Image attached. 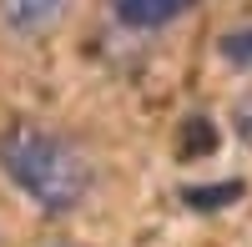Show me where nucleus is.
<instances>
[{"label": "nucleus", "mask_w": 252, "mask_h": 247, "mask_svg": "<svg viewBox=\"0 0 252 247\" xmlns=\"http://www.w3.org/2000/svg\"><path fill=\"white\" fill-rule=\"evenodd\" d=\"M242 197V182H212V187H182V202L197 212H217V207H232V202Z\"/></svg>", "instance_id": "nucleus-5"}, {"label": "nucleus", "mask_w": 252, "mask_h": 247, "mask_svg": "<svg viewBox=\"0 0 252 247\" xmlns=\"http://www.w3.org/2000/svg\"><path fill=\"white\" fill-rule=\"evenodd\" d=\"M217 51H222V61H227V66L252 71V26H242V31H227V35L217 40Z\"/></svg>", "instance_id": "nucleus-6"}, {"label": "nucleus", "mask_w": 252, "mask_h": 247, "mask_svg": "<svg viewBox=\"0 0 252 247\" xmlns=\"http://www.w3.org/2000/svg\"><path fill=\"white\" fill-rule=\"evenodd\" d=\"M232 126H237V136H242V147H252V91L237 101V111H232Z\"/></svg>", "instance_id": "nucleus-7"}, {"label": "nucleus", "mask_w": 252, "mask_h": 247, "mask_svg": "<svg viewBox=\"0 0 252 247\" xmlns=\"http://www.w3.org/2000/svg\"><path fill=\"white\" fill-rule=\"evenodd\" d=\"M71 15V0H0V26L15 35H51Z\"/></svg>", "instance_id": "nucleus-2"}, {"label": "nucleus", "mask_w": 252, "mask_h": 247, "mask_svg": "<svg viewBox=\"0 0 252 247\" xmlns=\"http://www.w3.org/2000/svg\"><path fill=\"white\" fill-rule=\"evenodd\" d=\"M217 152V126L207 116H187L182 121V136H177V156L182 161H197V156H212Z\"/></svg>", "instance_id": "nucleus-4"}, {"label": "nucleus", "mask_w": 252, "mask_h": 247, "mask_svg": "<svg viewBox=\"0 0 252 247\" xmlns=\"http://www.w3.org/2000/svg\"><path fill=\"white\" fill-rule=\"evenodd\" d=\"M0 172H5L20 192L46 217H66L81 207L91 187V167L66 136H56L31 121H10L0 131Z\"/></svg>", "instance_id": "nucleus-1"}, {"label": "nucleus", "mask_w": 252, "mask_h": 247, "mask_svg": "<svg viewBox=\"0 0 252 247\" xmlns=\"http://www.w3.org/2000/svg\"><path fill=\"white\" fill-rule=\"evenodd\" d=\"M192 5L197 0H111V15L126 31H161L172 20H182Z\"/></svg>", "instance_id": "nucleus-3"}]
</instances>
